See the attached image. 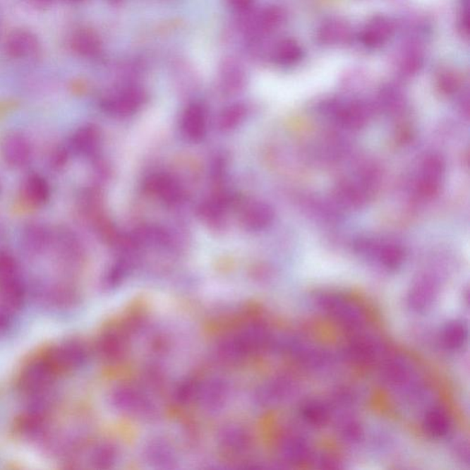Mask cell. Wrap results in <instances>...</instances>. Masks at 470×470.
Segmentation results:
<instances>
[{"label": "cell", "instance_id": "18", "mask_svg": "<svg viewBox=\"0 0 470 470\" xmlns=\"http://www.w3.org/2000/svg\"><path fill=\"white\" fill-rule=\"evenodd\" d=\"M114 1H120V0H114Z\"/></svg>", "mask_w": 470, "mask_h": 470}, {"label": "cell", "instance_id": "1", "mask_svg": "<svg viewBox=\"0 0 470 470\" xmlns=\"http://www.w3.org/2000/svg\"><path fill=\"white\" fill-rule=\"evenodd\" d=\"M59 376V372L44 354L37 358L30 360L21 369L17 378V390L29 399L49 396Z\"/></svg>", "mask_w": 470, "mask_h": 470}, {"label": "cell", "instance_id": "9", "mask_svg": "<svg viewBox=\"0 0 470 470\" xmlns=\"http://www.w3.org/2000/svg\"><path fill=\"white\" fill-rule=\"evenodd\" d=\"M152 194L157 195L167 203H176L181 196L179 186L167 176H158L152 179L148 185Z\"/></svg>", "mask_w": 470, "mask_h": 470}, {"label": "cell", "instance_id": "12", "mask_svg": "<svg viewBox=\"0 0 470 470\" xmlns=\"http://www.w3.org/2000/svg\"><path fill=\"white\" fill-rule=\"evenodd\" d=\"M243 222L253 229L264 227L270 221V210L261 204L247 207L243 215Z\"/></svg>", "mask_w": 470, "mask_h": 470}, {"label": "cell", "instance_id": "3", "mask_svg": "<svg viewBox=\"0 0 470 470\" xmlns=\"http://www.w3.org/2000/svg\"><path fill=\"white\" fill-rule=\"evenodd\" d=\"M60 375L68 373L80 367L85 359L84 347L76 341H65L45 353Z\"/></svg>", "mask_w": 470, "mask_h": 470}, {"label": "cell", "instance_id": "11", "mask_svg": "<svg viewBox=\"0 0 470 470\" xmlns=\"http://www.w3.org/2000/svg\"><path fill=\"white\" fill-rule=\"evenodd\" d=\"M143 102V95L135 90H128L112 102V108L116 113H131L135 111Z\"/></svg>", "mask_w": 470, "mask_h": 470}, {"label": "cell", "instance_id": "13", "mask_svg": "<svg viewBox=\"0 0 470 470\" xmlns=\"http://www.w3.org/2000/svg\"><path fill=\"white\" fill-rule=\"evenodd\" d=\"M302 417L313 426H322L328 420V413L325 406L316 402H307L302 408Z\"/></svg>", "mask_w": 470, "mask_h": 470}, {"label": "cell", "instance_id": "10", "mask_svg": "<svg viewBox=\"0 0 470 470\" xmlns=\"http://www.w3.org/2000/svg\"><path fill=\"white\" fill-rule=\"evenodd\" d=\"M302 54L300 45L292 40L280 42L275 51V59L280 65H292L301 59Z\"/></svg>", "mask_w": 470, "mask_h": 470}, {"label": "cell", "instance_id": "17", "mask_svg": "<svg viewBox=\"0 0 470 470\" xmlns=\"http://www.w3.org/2000/svg\"><path fill=\"white\" fill-rule=\"evenodd\" d=\"M254 0H228L229 4L237 11H246L251 7Z\"/></svg>", "mask_w": 470, "mask_h": 470}, {"label": "cell", "instance_id": "14", "mask_svg": "<svg viewBox=\"0 0 470 470\" xmlns=\"http://www.w3.org/2000/svg\"><path fill=\"white\" fill-rule=\"evenodd\" d=\"M320 39L323 42L327 44H334V42H341L342 40L347 38L349 30L346 28L344 24L338 23H332L326 24L320 30Z\"/></svg>", "mask_w": 470, "mask_h": 470}, {"label": "cell", "instance_id": "7", "mask_svg": "<svg viewBox=\"0 0 470 470\" xmlns=\"http://www.w3.org/2000/svg\"><path fill=\"white\" fill-rule=\"evenodd\" d=\"M392 32V25L383 18L374 20L365 29L362 35V41L368 47H376L384 44Z\"/></svg>", "mask_w": 470, "mask_h": 470}, {"label": "cell", "instance_id": "2", "mask_svg": "<svg viewBox=\"0 0 470 470\" xmlns=\"http://www.w3.org/2000/svg\"><path fill=\"white\" fill-rule=\"evenodd\" d=\"M25 296V287L14 265L0 264V305L15 313L23 306Z\"/></svg>", "mask_w": 470, "mask_h": 470}, {"label": "cell", "instance_id": "15", "mask_svg": "<svg viewBox=\"0 0 470 470\" xmlns=\"http://www.w3.org/2000/svg\"><path fill=\"white\" fill-rule=\"evenodd\" d=\"M13 315L14 313L0 305V335L6 334L11 329Z\"/></svg>", "mask_w": 470, "mask_h": 470}, {"label": "cell", "instance_id": "4", "mask_svg": "<svg viewBox=\"0 0 470 470\" xmlns=\"http://www.w3.org/2000/svg\"><path fill=\"white\" fill-rule=\"evenodd\" d=\"M183 130L189 139L200 140L205 134L206 115L204 109L198 104L189 107L183 119Z\"/></svg>", "mask_w": 470, "mask_h": 470}, {"label": "cell", "instance_id": "16", "mask_svg": "<svg viewBox=\"0 0 470 470\" xmlns=\"http://www.w3.org/2000/svg\"><path fill=\"white\" fill-rule=\"evenodd\" d=\"M264 23L267 27H275L279 25L282 20V14L277 8H270L264 14Z\"/></svg>", "mask_w": 470, "mask_h": 470}, {"label": "cell", "instance_id": "5", "mask_svg": "<svg viewBox=\"0 0 470 470\" xmlns=\"http://www.w3.org/2000/svg\"><path fill=\"white\" fill-rule=\"evenodd\" d=\"M435 284L430 279H421L420 282L415 284L409 294V304L415 311H426L431 306L433 301H435Z\"/></svg>", "mask_w": 470, "mask_h": 470}, {"label": "cell", "instance_id": "8", "mask_svg": "<svg viewBox=\"0 0 470 470\" xmlns=\"http://www.w3.org/2000/svg\"><path fill=\"white\" fill-rule=\"evenodd\" d=\"M468 329L461 320H452L442 330V343L450 350H457L465 344Z\"/></svg>", "mask_w": 470, "mask_h": 470}, {"label": "cell", "instance_id": "6", "mask_svg": "<svg viewBox=\"0 0 470 470\" xmlns=\"http://www.w3.org/2000/svg\"><path fill=\"white\" fill-rule=\"evenodd\" d=\"M423 426L433 438H442L450 432L451 421L447 411L440 408L433 409L426 414Z\"/></svg>", "mask_w": 470, "mask_h": 470}]
</instances>
